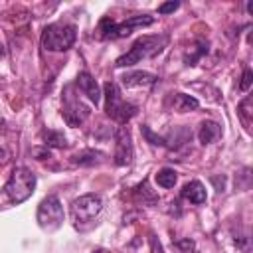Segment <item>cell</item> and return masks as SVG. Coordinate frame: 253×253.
I'll return each mask as SVG.
<instances>
[{"label":"cell","mask_w":253,"mask_h":253,"mask_svg":"<svg viewBox=\"0 0 253 253\" xmlns=\"http://www.w3.org/2000/svg\"><path fill=\"white\" fill-rule=\"evenodd\" d=\"M166 42H168L166 36H142V38H138V40L132 43V47H130L125 55H121V57L115 61V65H117V67H130V65L138 63L140 59L154 57V55H158V53L164 49Z\"/></svg>","instance_id":"1"},{"label":"cell","mask_w":253,"mask_h":253,"mask_svg":"<svg viewBox=\"0 0 253 253\" xmlns=\"http://www.w3.org/2000/svg\"><path fill=\"white\" fill-rule=\"evenodd\" d=\"M180 8V2H164V4H160L158 6V14H170V12H174V10H178Z\"/></svg>","instance_id":"24"},{"label":"cell","mask_w":253,"mask_h":253,"mask_svg":"<svg viewBox=\"0 0 253 253\" xmlns=\"http://www.w3.org/2000/svg\"><path fill=\"white\" fill-rule=\"evenodd\" d=\"M142 134H144V138H146L150 144H154V146H166V138H162V136L154 134L146 125H142Z\"/></svg>","instance_id":"19"},{"label":"cell","mask_w":253,"mask_h":253,"mask_svg":"<svg viewBox=\"0 0 253 253\" xmlns=\"http://www.w3.org/2000/svg\"><path fill=\"white\" fill-rule=\"evenodd\" d=\"M204 53H208V42H198V43L184 55L186 65H196V61H198Z\"/></svg>","instance_id":"18"},{"label":"cell","mask_w":253,"mask_h":253,"mask_svg":"<svg viewBox=\"0 0 253 253\" xmlns=\"http://www.w3.org/2000/svg\"><path fill=\"white\" fill-rule=\"evenodd\" d=\"M6 160H8V152L0 146V166H4V164H6Z\"/></svg>","instance_id":"26"},{"label":"cell","mask_w":253,"mask_h":253,"mask_svg":"<svg viewBox=\"0 0 253 253\" xmlns=\"http://www.w3.org/2000/svg\"><path fill=\"white\" fill-rule=\"evenodd\" d=\"M101 210H103V200L99 194H83L77 200H73L71 208H69L75 227L93 221L101 213Z\"/></svg>","instance_id":"6"},{"label":"cell","mask_w":253,"mask_h":253,"mask_svg":"<svg viewBox=\"0 0 253 253\" xmlns=\"http://www.w3.org/2000/svg\"><path fill=\"white\" fill-rule=\"evenodd\" d=\"M176 180H178V176H176V170H172V168H162L156 172V184L162 188H174Z\"/></svg>","instance_id":"17"},{"label":"cell","mask_w":253,"mask_h":253,"mask_svg":"<svg viewBox=\"0 0 253 253\" xmlns=\"http://www.w3.org/2000/svg\"><path fill=\"white\" fill-rule=\"evenodd\" d=\"M172 107L178 111V113H188V111H194L200 107L198 99L186 95V93H174L172 95Z\"/></svg>","instance_id":"15"},{"label":"cell","mask_w":253,"mask_h":253,"mask_svg":"<svg viewBox=\"0 0 253 253\" xmlns=\"http://www.w3.org/2000/svg\"><path fill=\"white\" fill-rule=\"evenodd\" d=\"M32 154H36V156H38V160H43V158H49V156H51L47 148H34V150H32Z\"/></svg>","instance_id":"25"},{"label":"cell","mask_w":253,"mask_h":253,"mask_svg":"<svg viewBox=\"0 0 253 253\" xmlns=\"http://www.w3.org/2000/svg\"><path fill=\"white\" fill-rule=\"evenodd\" d=\"M174 247L180 249V253H192L196 249V243L190 237H182V239H176L174 241Z\"/></svg>","instance_id":"20"},{"label":"cell","mask_w":253,"mask_h":253,"mask_svg":"<svg viewBox=\"0 0 253 253\" xmlns=\"http://www.w3.org/2000/svg\"><path fill=\"white\" fill-rule=\"evenodd\" d=\"M154 22L152 16L140 14V16H130L125 22H113L111 18H103L99 22V38L101 40H117V38H126L132 34L134 28H144Z\"/></svg>","instance_id":"5"},{"label":"cell","mask_w":253,"mask_h":253,"mask_svg":"<svg viewBox=\"0 0 253 253\" xmlns=\"http://www.w3.org/2000/svg\"><path fill=\"white\" fill-rule=\"evenodd\" d=\"M63 206L57 196H47L38 206V223L43 231H55L63 223Z\"/></svg>","instance_id":"7"},{"label":"cell","mask_w":253,"mask_h":253,"mask_svg":"<svg viewBox=\"0 0 253 253\" xmlns=\"http://www.w3.org/2000/svg\"><path fill=\"white\" fill-rule=\"evenodd\" d=\"M251 83H253V73H251L249 67H245L243 69V75H241V81H239V89L241 91H249Z\"/></svg>","instance_id":"22"},{"label":"cell","mask_w":253,"mask_h":253,"mask_svg":"<svg viewBox=\"0 0 253 253\" xmlns=\"http://www.w3.org/2000/svg\"><path fill=\"white\" fill-rule=\"evenodd\" d=\"M251 97H245L241 103H239V115L243 117V121L249 125V121H251Z\"/></svg>","instance_id":"21"},{"label":"cell","mask_w":253,"mask_h":253,"mask_svg":"<svg viewBox=\"0 0 253 253\" xmlns=\"http://www.w3.org/2000/svg\"><path fill=\"white\" fill-rule=\"evenodd\" d=\"M34 190H36V174L26 166L14 168V172L10 174V178L4 186V194L12 204L26 202L34 194Z\"/></svg>","instance_id":"2"},{"label":"cell","mask_w":253,"mask_h":253,"mask_svg":"<svg viewBox=\"0 0 253 253\" xmlns=\"http://www.w3.org/2000/svg\"><path fill=\"white\" fill-rule=\"evenodd\" d=\"M148 243H150V253H164V247H162L160 239L154 233L148 235Z\"/></svg>","instance_id":"23"},{"label":"cell","mask_w":253,"mask_h":253,"mask_svg":"<svg viewBox=\"0 0 253 253\" xmlns=\"http://www.w3.org/2000/svg\"><path fill=\"white\" fill-rule=\"evenodd\" d=\"M156 75L148 73V71H132L123 75V87L132 89V87H152L156 83Z\"/></svg>","instance_id":"11"},{"label":"cell","mask_w":253,"mask_h":253,"mask_svg":"<svg viewBox=\"0 0 253 253\" xmlns=\"http://www.w3.org/2000/svg\"><path fill=\"white\" fill-rule=\"evenodd\" d=\"M180 196H182L184 200L192 202V204H204L206 198H208V196H206V188H204V184L198 182V180H192V182L184 184Z\"/></svg>","instance_id":"12"},{"label":"cell","mask_w":253,"mask_h":253,"mask_svg":"<svg viewBox=\"0 0 253 253\" xmlns=\"http://www.w3.org/2000/svg\"><path fill=\"white\" fill-rule=\"evenodd\" d=\"M93 253H103V251H101V249H97V251H93Z\"/></svg>","instance_id":"28"},{"label":"cell","mask_w":253,"mask_h":253,"mask_svg":"<svg viewBox=\"0 0 253 253\" xmlns=\"http://www.w3.org/2000/svg\"><path fill=\"white\" fill-rule=\"evenodd\" d=\"M103 160H105V154L93 148L81 150L73 156V164H79V166H95V164H101Z\"/></svg>","instance_id":"14"},{"label":"cell","mask_w":253,"mask_h":253,"mask_svg":"<svg viewBox=\"0 0 253 253\" xmlns=\"http://www.w3.org/2000/svg\"><path fill=\"white\" fill-rule=\"evenodd\" d=\"M132 156H134V148H132L130 134L121 126L115 130V164L126 166L132 162Z\"/></svg>","instance_id":"9"},{"label":"cell","mask_w":253,"mask_h":253,"mask_svg":"<svg viewBox=\"0 0 253 253\" xmlns=\"http://www.w3.org/2000/svg\"><path fill=\"white\" fill-rule=\"evenodd\" d=\"M77 87H79V91H81L93 105H97V103L101 101V89H99L97 81L93 79V75H91L89 71H81V73L77 75Z\"/></svg>","instance_id":"10"},{"label":"cell","mask_w":253,"mask_h":253,"mask_svg":"<svg viewBox=\"0 0 253 253\" xmlns=\"http://www.w3.org/2000/svg\"><path fill=\"white\" fill-rule=\"evenodd\" d=\"M221 134V126L215 123V121H204L200 125V130H198V138L202 144H211L213 140H217Z\"/></svg>","instance_id":"13"},{"label":"cell","mask_w":253,"mask_h":253,"mask_svg":"<svg viewBox=\"0 0 253 253\" xmlns=\"http://www.w3.org/2000/svg\"><path fill=\"white\" fill-rule=\"evenodd\" d=\"M61 115H63V119L67 121L69 126H79L89 117V107H85L71 93V87H67L65 93H63V111H61Z\"/></svg>","instance_id":"8"},{"label":"cell","mask_w":253,"mask_h":253,"mask_svg":"<svg viewBox=\"0 0 253 253\" xmlns=\"http://www.w3.org/2000/svg\"><path fill=\"white\" fill-rule=\"evenodd\" d=\"M103 95H105V113L113 121L125 125V123H128L136 115V107L132 103H126L121 97V91H119L115 81H107L103 85Z\"/></svg>","instance_id":"3"},{"label":"cell","mask_w":253,"mask_h":253,"mask_svg":"<svg viewBox=\"0 0 253 253\" xmlns=\"http://www.w3.org/2000/svg\"><path fill=\"white\" fill-rule=\"evenodd\" d=\"M42 138L45 142V146H53V148H65L67 146V138L63 132L53 130V128H45L42 130Z\"/></svg>","instance_id":"16"},{"label":"cell","mask_w":253,"mask_h":253,"mask_svg":"<svg viewBox=\"0 0 253 253\" xmlns=\"http://www.w3.org/2000/svg\"><path fill=\"white\" fill-rule=\"evenodd\" d=\"M4 53H6V49H4V45L0 43V55H4Z\"/></svg>","instance_id":"27"},{"label":"cell","mask_w":253,"mask_h":253,"mask_svg":"<svg viewBox=\"0 0 253 253\" xmlns=\"http://www.w3.org/2000/svg\"><path fill=\"white\" fill-rule=\"evenodd\" d=\"M77 40L73 24H49L42 32V47L47 51H67Z\"/></svg>","instance_id":"4"}]
</instances>
